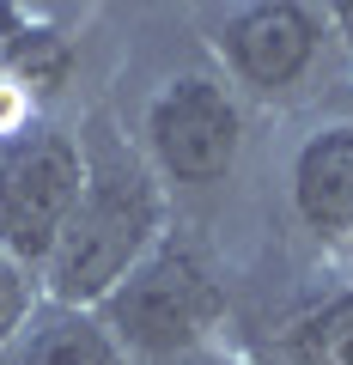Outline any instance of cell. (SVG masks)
Returning a JSON list of instances; mask_svg holds the SVG:
<instances>
[{"label":"cell","mask_w":353,"mask_h":365,"mask_svg":"<svg viewBox=\"0 0 353 365\" xmlns=\"http://www.w3.org/2000/svg\"><path fill=\"white\" fill-rule=\"evenodd\" d=\"M158 232V195L140 165L104 158L86 170V195H79L67 232L49 250V292L61 304H92L122 287V274L146 256Z\"/></svg>","instance_id":"obj_1"},{"label":"cell","mask_w":353,"mask_h":365,"mask_svg":"<svg viewBox=\"0 0 353 365\" xmlns=\"http://www.w3.org/2000/svg\"><path fill=\"white\" fill-rule=\"evenodd\" d=\"M110 323L146 359H177L220 323V287L208 280L195 250L165 244L122 274V287L110 292Z\"/></svg>","instance_id":"obj_2"},{"label":"cell","mask_w":353,"mask_h":365,"mask_svg":"<svg viewBox=\"0 0 353 365\" xmlns=\"http://www.w3.org/2000/svg\"><path fill=\"white\" fill-rule=\"evenodd\" d=\"M86 195V158L67 134L31 128L0 153V250L13 262H49Z\"/></svg>","instance_id":"obj_3"},{"label":"cell","mask_w":353,"mask_h":365,"mask_svg":"<svg viewBox=\"0 0 353 365\" xmlns=\"http://www.w3.org/2000/svg\"><path fill=\"white\" fill-rule=\"evenodd\" d=\"M146 134L177 182H213L237 158V110L213 79H170L146 116Z\"/></svg>","instance_id":"obj_4"},{"label":"cell","mask_w":353,"mask_h":365,"mask_svg":"<svg viewBox=\"0 0 353 365\" xmlns=\"http://www.w3.org/2000/svg\"><path fill=\"white\" fill-rule=\"evenodd\" d=\"M225 55H232V67L250 86L280 91V86H292V79L311 67L317 25H311L305 6H292V0H262V6H250V13H237L232 25H225Z\"/></svg>","instance_id":"obj_5"},{"label":"cell","mask_w":353,"mask_h":365,"mask_svg":"<svg viewBox=\"0 0 353 365\" xmlns=\"http://www.w3.org/2000/svg\"><path fill=\"white\" fill-rule=\"evenodd\" d=\"M292 201L317 232L353 225V128H329L292 165Z\"/></svg>","instance_id":"obj_6"},{"label":"cell","mask_w":353,"mask_h":365,"mask_svg":"<svg viewBox=\"0 0 353 365\" xmlns=\"http://www.w3.org/2000/svg\"><path fill=\"white\" fill-rule=\"evenodd\" d=\"M13 365H122V347L110 341V329L86 323V317H55L19 347Z\"/></svg>","instance_id":"obj_7"},{"label":"cell","mask_w":353,"mask_h":365,"mask_svg":"<svg viewBox=\"0 0 353 365\" xmlns=\"http://www.w3.org/2000/svg\"><path fill=\"white\" fill-rule=\"evenodd\" d=\"M6 73L19 79V91H61L67 79V43L55 31H19L13 49H6Z\"/></svg>","instance_id":"obj_8"},{"label":"cell","mask_w":353,"mask_h":365,"mask_svg":"<svg viewBox=\"0 0 353 365\" xmlns=\"http://www.w3.org/2000/svg\"><path fill=\"white\" fill-rule=\"evenodd\" d=\"M299 359L305 365H353V292L329 299L299 323Z\"/></svg>","instance_id":"obj_9"},{"label":"cell","mask_w":353,"mask_h":365,"mask_svg":"<svg viewBox=\"0 0 353 365\" xmlns=\"http://www.w3.org/2000/svg\"><path fill=\"white\" fill-rule=\"evenodd\" d=\"M31 311V287H25V262H13L6 250H0V347L19 335V323H25Z\"/></svg>","instance_id":"obj_10"},{"label":"cell","mask_w":353,"mask_h":365,"mask_svg":"<svg viewBox=\"0 0 353 365\" xmlns=\"http://www.w3.org/2000/svg\"><path fill=\"white\" fill-rule=\"evenodd\" d=\"M335 19H341V31H347V43H353V0H335Z\"/></svg>","instance_id":"obj_11"}]
</instances>
